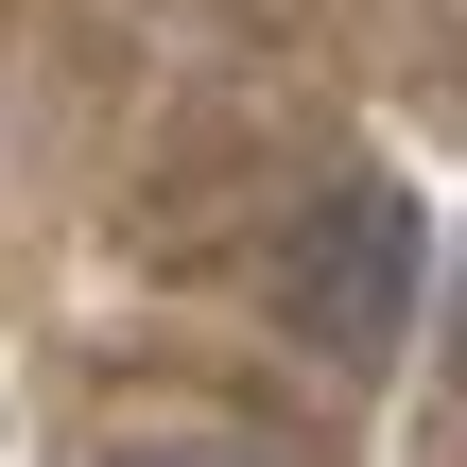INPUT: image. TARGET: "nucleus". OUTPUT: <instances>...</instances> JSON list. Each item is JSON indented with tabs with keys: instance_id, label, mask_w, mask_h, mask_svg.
Instances as JSON below:
<instances>
[{
	"instance_id": "nucleus-1",
	"label": "nucleus",
	"mask_w": 467,
	"mask_h": 467,
	"mask_svg": "<svg viewBox=\"0 0 467 467\" xmlns=\"http://www.w3.org/2000/svg\"><path fill=\"white\" fill-rule=\"evenodd\" d=\"M416 260H433L416 191L347 173V191L295 225V329H312L329 364H399V329H416Z\"/></svg>"
},
{
	"instance_id": "nucleus-2",
	"label": "nucleus",
	"mask_w": 467,
	"mask_h": 467,
	"mask_svg": "<svg viewBox=\"0 0 467 467\" xmlns=\"http://www.w3.org/2000/svg\"><path fill=\"white\" fill-rule=\"evenodd\" d=\"M121 467H260V451H191V433H173V451H121Z\"/></svg>"
}]
</instances>
